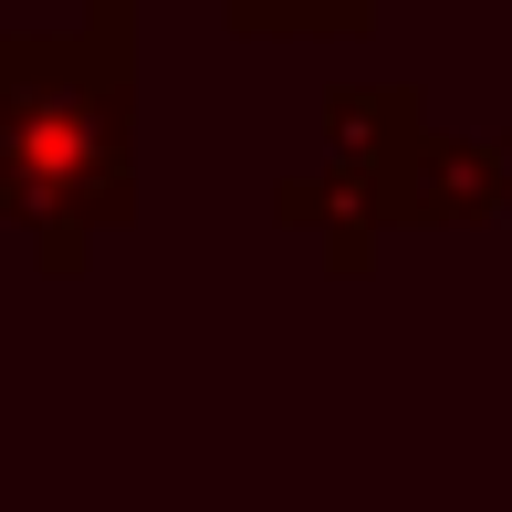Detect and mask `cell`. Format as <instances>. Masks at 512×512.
<instances>
[{
  "instance_id": "cell-1",
  "label": "cell",
  "mask_w": 512,
  "mask_h": 512,
  "mask_svg": "<svg viewBox=\"0 0 512 512\" xmlns=\"http://www.w3.org/2000/svg\"><path fill=\"white\" fill-rule=\"evenodd\" d=\"M126 11L84 42H11L0 53V209L42 220L53 272L84 262V230L126 220Z\"/></svg>"
},
{
  "instance_id": "cell-2",
  "label": "cell",
  "mask_w": 512,
  "mask_h": 512,
  "mask_svg": "<svg viewBox=\"0 0 512 512\" xmlns=\"http://www.w3.org/2000/svg\"><path fill=\"white\" fill-rule=\"evenodd\" d=\"M387 209L450 220V230L512 220V147H502V136H408L398 178H387Z\"/></svg>"
},
{
  "instance_id": "cell-3",
  "label": "cell",
  "mask_w": 512,
  "mask_h": 512,
  "mask_svg": "<svg viewBox=\"0 0 512 512\" xmlns=\"http://www.w3.org/2000/svg\"><path fill=\"white\" fill-rule=\"evenodd\" d=\"M418 136V105L408 95H345L335 105V157H356V168L398 178V147Z\"/></svg>"
}]
</instances>
